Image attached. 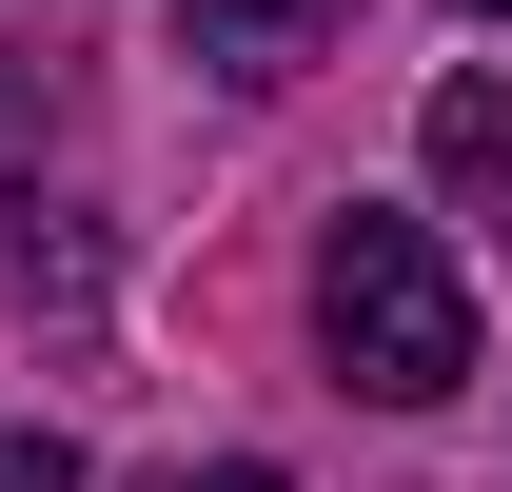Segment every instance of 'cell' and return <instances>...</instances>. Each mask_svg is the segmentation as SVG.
<instances>
[{"label":"cell","mask_w":512,"mask_h":492,"mask_svg":"<svg viewBox=\"0 0 512 492\" xmlns=\"http://www.w3.org/2000/svg\"><path fill=\"white\" fill-rule=\"evenodd\" d=\"M316 335H335V374L375 394V414H434L453 374H473V276L434 256V217H335L316 237Z\"/></svg>","instance_id":"6da1fadb"},{"label":"cell","mask_w":512,"mask_h":492,"mask_svg":"<svg viewBox=\"0 0 512 492\" xmlns=\"http://www.w3.org/2000/svg\"><path fill=\"white\" fill-rule=\"evenodd\" d=\"M414 138H434V197H453V217H512V60H453Z\"/></svg>","instance_id":"7a4b0ae2"},{"label":"cell","mask_w":512,"mask_h":492,"mask_svg":"<svg viewBox=\"0 0 512 492\" xmlns=\"http://www.w3.org/2000/svg\"><path fill=\"white\" fill-rule=\"evenodd\" d=\"M178 20H197L237 79H276V60H316V40H335V0H178Z\"/></svg>","instance_id":"3957f363"},{"label":"cell","mask_w":512,"mask_h":492,"mask_svg":"<svg viewBox=\"0 0 512 492\" xmlns=\"http://www.w3.org/2000/svg\"><path fill=\"white\" fill-rule=\"evenodd\" d=\"M0 492H79V453L60 433H0Z\"/></svg>","instance_id":"277c9868"},{"label":"cell","mask_w":512,"mask_h":492,"mask_svg":"<svg viewBox=\"0 0 512 492\" xmlns=\"http://www.w3.org/2000/svg\"><path fill=\"white\" fill-rule=\"evenodd\" d=\"M158 492H296V473H256V453H217V473H158Z\"/></svg>","instance_id":"5b68a950"},{"label":"cell","mask_w":512,"mask_h":492,"mask_svg":"<svg viewBox=\"0 0 512 492\" xmlns=\"http://www.w3.org/2000/svg\"><path fill=\"white\" fill-rule=\"evenodd\" d=\"M473 20H512V0H473Z\"/></svg>","instance_id":"8992f818"}]
</instances>
